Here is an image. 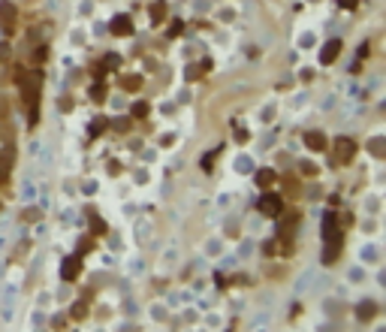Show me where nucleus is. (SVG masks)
I'll return each mask as SVG.
<instances>
[{"label": "nucleus", "instance_id": "nucleus-1", "mask_svg": "<svg viewBox=\"0 0 386 332\" xmlns=\"http://www.w3.org/2000/svg\"><path fill=\"white\" fill-rule=\"evenodd\" d=\"M18 85H21V100L30 109V124H33L36 106H40V91H43V76L40 72H18Z\"/></svg>", "mask_w": 386, "mask_h": 332}, {"label": "nucleus", "instance_id": "nucleus-2", "mask_svg": "<svg viewBox=\"0 0 386 332\" xmlns=\"http://www.w3.org/2000/svg\"><path fill=\"white\" fill-rule=\"evenodd\" d=\"M356 154V142L350 136H338L335 139V154H332V163H350Z\"/></svg>", "mask_w": 386, "mask_h": 332}, {"label": "nucleus", "instance_id": "nucleus-3", "mask_svg": "<svg viewBox=\"0 0 386 332\" xmlns=\"http://www.w3.org/2000/svg\"><path fill=\"white\" fill-rule=\"evenodd\" d=\"M15 24H18V9H15V3H9V0H0V30L9 36V33H15Z\"/></svg>", "mask_w": 386, "mask_h": 332}, {"label": "nucleus", "instance_id": "nucleus-4", "mask_svg": "<svg viewBox=\"0 0 386 332\" xmlns=\"http://www.w3.org/2000/svg\"><path fill=\"white\" fill-rule=\"evenodd\" d=\"M259 211H262L265 217H278V214L284 211V199H281L278 194H262V199H259Z\"/></svg>", "mask_w": 386, "mask_h": 332}, {"label": "nucleus", "instance_id": "nucleus-5", "mask_svg": "<svg viewBox=\"0 0 386 332\" xmlns=\"http://www.w3.org/2000/svg\"><path fill=\"white\" fill-rule=\"evenodd\" d=\"M323 239H326V245H341V227L332 211L323 217Z\"/></svg>", "mask_w": 386, "mask_h": 332}, {"label": "nucleus", "instance_id": "nucleus-6", "mask_svg": "<svg viewBox=\"0 0 386 332\" xmlns=\"http://www.w3.org/2000/svg\"><path fill=\"white\" fill-rule=\"evenodd\" d=\"M82 272V257H66V260L61 263V278L64 281H75Z\"/></svg>", "mask_w": 386, "mask_h": 332}, {"label": "nucleus", "instance_id": "nucleus-7", "mask_svg": "<svg viewBox=\"0 0 386 332\" xmlns=\"http://www.w3.org/2000/svg\"><path fill=\"white\" fill-rule=\"evenodd\" d=\"M109 30H112L115 36H130V33H133V21H130V15H115L112 24H109Z\"/></svg>", "mask_w": 386, "mask_h": 332}, {"label": "nucleus", "instance_id": "nucleus-8", "mask_svg": "<svg viewBox=\"0 0 386 332\" xmlns=\"http://www.w3.org/2000/svg\"><path fill=\"white\" fill-rule=\"evenodd\" d=\"M338 55H341V40H329V43L320 49V64H332Z\"/></svg>", "mask_w": 386, "mask_h": 332}, {"label": "nucleus", "instance_id": "nucleus-9", "mask_svg": "<svg viewBox=\"0 0 386 332\" xmlns=\"http://www.w3.org/2000/svg\"><path fill=\"white\" fill-rule=\"evenodd\" d=\"M305 145L311 151H323L326 148V136L320 133V130H311V133H305Z\"/></svg>", "mask_w": 386, "mask_h": 332}, {"label": "nucleus", "instance_id": "nucleus-10", "mask_svg": "<svg viewBox=\"0 0 386 332\" xmlns=\"http://www.w3.org/2000/svg\"><path fill=\"white\" fill-rule=\"evenodd\" d=\"M275 169H259L257 172V184H259V188H268V184H275Z\"/></svg>", "mask_w": 386, "mask_h": 332}, {"label": "nucleus", "instance_id": "nucleus-11", "mask_svg": "<svg viewBox=\"0 0 386 332\" xmlns=\"http://www.w3.org/2000/svg\"><path fill=\"white\" fill-rule=\"evenodd\" d=\"M356 314H359V320H371V317L377 314V305H374V302H362V305L356 308Z\"/></svg>", "mask_w": 386, "mask_h": 332}, {"label": "nucleus", "instance_id": "nucleus-12", "mask_svg": "<svg viewBox=\"0 0 386 332\" xmlns=\"http://www.w3.org/2000/svg\"><path fill=\"white\" fill-rule=\"evenodd\" d=\"M151 18H154V21H163V18H166V3H163V0L151 3Z\"/></svg>", "mask_w": 386, "mask_h": 332}, {"label": "nucleus", "instance_id": "nucleus-13", "mask_svg": "<svg viewBox=\"0 0 386 332\" xmlns=\"http://www.w3.org/2000/svg\"><path fill=\"white\" fill-rule=\"evenodd\" d=\"M121 85H124V91H139L142 76H124V79H121Z\"/></svg>", "mask_w": 386, "mask_h": 332}, {"label": "nucleus", "instance_id": "nucleus-14", "mask_svg": "<svg viewBox=\"0 0 386 332\" xmlns=\"http://www.w3.org/2000/svg\"><path fill=\"white\" fill-rule=\"evenodd\" d=\"M91 100H97V103L106 100V85H103V82H97V85L91 88Z\"/></svg>", "mask_w": 386, "mask_h": 332}, {"label": "nucleus", "instance_id": "nucleus-15", "mask_svg": "<svg viewBox=\"0 0 386 332\" xmlns=\"http://www.w3.org/2000/svg\"><path fill=\"white\" fill-rule=\"evenodd\" d=\"M148 112H151L148 103H136V106H133V118H148Z\"/></svg>", "mask_w": 386, "mask_h": 332}, {"label": "nucleus", "instance_id": "nucleus-16", "mask_svg": "<svg viewBox=\"0 0 386 332\" xmlns=\"http://www.w3.org/2000/svg\"><path fill=\"white\" fill-rule=\"evenodd\" d=\"M368 148L374 151V157H383V139H371V145Z\"/></svg>", "mask_w": 386, "mask_h": 332}, {"label": "nucleus", "instance_id": "nucleus-17", "mask_svg": "<svg viewBox=\"0 0 386 332\" xmlns=\"http://www.w3.org/2000/svg\"><path fill=\"white\" fill-rule=\"evenodd\" d=\"M69 314H72V317H85V314H88V305H85V302H75Z\"/></svg>", "mask_w": 386, "mask_h": 332}, {"label": "nucleus", "instance_id": "nucleus-18", "mask_svg": "<svg viewBox=\"0 0 386 332\" xmlns=\"http://www.w3.org/2000/svg\"><path fill=\"white\" fill-rule=\"evenodd\" d=\"M91 230H94V236H103V233H106V224H103L100 217H94V220H91Z\"/></svg>", "mask_w": 386, "mask_h": 332}, {"label": "nucleus", "instance_id": "nucleus-19", "mask_svg": "<svg viewBox=\"0 0 386 332\" xmlns=\"http://www.w3.org/2000/svg\"><path fill=\"white\" fill-rule=\"evenodd\" d=\"M103 130H106V121H103V118H97V121L91 124V136H100Z\"/></svg>", "mask_w": 386, "mask_h": 332}, {"label": "nucleus", "instance_id": "nucleus-20", "mask_svg": "<svg viewBox=\"0 0 386 332\" xmlns=\"http://www.w3.org/2000/svg\"><path fill=\"white\" fill-rule=\"evenodd\" d=\"M103 69H112V66H118V55H106V61L100 64Z\"/></svg>", "mask_w": 386, "mask_h": 332}, {"label": "nucleus", "instance_id": "nucleus-21", "mask_svg": "<svg viewBox=\"0 0 386 332\" xmlns=\"http://www.w3.org/2000/svg\"><path fill=\"white\" fill-rule=\"evenodd\" d=\"M356 3H359V0H338L341 9H356Z\"/></svg>", "mask_w": 386, "mask_h": 332}, {"label": "nucleus", "instance_id": "nucleus-22", "mask_svg": "<svg viewBox=\"0 0 386 332\" xmlns=\"http://www.w3.org/2000/svg\"><path fill=\"white\" fill-rule=\"evenodd\" d=\"M91 245H94L91 239H82V242H79V254H88V251H91Z\"/></svg>", "mask_w": 386, "mask_h": 332}, {"label": "nucleus", "instance_id": "nucleus-23", "mask_svg": "<svg viewBox=\"0 0 386 332\" xmlns=\"http://www.w3.org/2000/svg\"><path fill=\"white\" fill-rule=\"evenodd\" d=\"M302 172H305V175H317V166H314V163H302Z\"/></svg>", "mask_w": 386, "mask_h": 332}, {"label": "nucleus", "instance_id": "nucleus-24", "mask_svg": "<svg viewBox=\"0 0 386 332\" xmlns=\"http://www.w3.org/2000/svg\"><path fill=\"white\" fill-rule=\"evenodd\" d=\"M181 33V21H172V27H169V36H178Z\"/></svg>", "mask_w": 386, "mask_h": 332}, {"label": "nucleus", "instance_id": "nucleus-25", "mask_svg": "<svg viewBox=\"0 0 386 332\" xmlns=\"http://www.w3.org/2000/svg\"><path fill=\"white\" fill-rule=\"evenodd\" d=\"M115 127H118L121 133H127V127H130V121H115Z\"/></svg>", "mask_w": 386, "mask_h": 332}, {"label": "nucleus", "instance_id": "nucleus-26", "mask_svg": "<svg viewBox=\"0 0 386 332\" xmlns=\"http://www.w3.org/2000/svg\"><path fill=\"white\" fill-rule=\"evenodd\" d=\"M127 332H136V329H127Z\"/></svg>", "mask_w": 386, "mask_h": 332}]
</instances>
